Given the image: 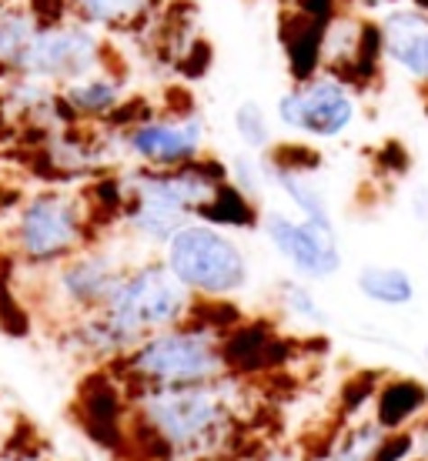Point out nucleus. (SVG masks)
<instances>
[{
	"label": "nucleus",
	"mask_w": 428,
	"mask_h": 461,
	"mask_svg": "<svg viewBox=\"0 0 428 461\" xmlns=\"http://www.w3.org/2000/svg\"><path fill=\"white\" fill-rule=\"evenodd\" d=\"M232 371L205 384L171 388H128L131 418L128 445L148 461H195L211 455L234 425V402L228 392Z\"/></svg>",
	"instance_id": "nucleus-1"
},
{
	"label": "nucleus",
	"mask_w": 428,
	"mask_h": 461,
	"mask_svg": "<svg viewBox=\"0 0 428 461\" xmlns=\"http://www.w3.org/2000/svg\"><path fill=\"white\" fill-rule=\"evenodd\" d=\"M97 211L91 197L64 187L31 191L4 218L0 244L23 271H44L94 241Z\"/></svg>",
	"instance_id": "nucleus-2"
},
{
	"label": "nucleus",
	"mask_w": 428,
	"mask_h": 461,
	"mask_svg": "<svg viewBox=\"0 0 428 461\" xmlns=\"http://www.w3.org/2000/svg\"><path fill=\"white\" fill-rule=\"evenodd\" d=\"M117 378L128 388H171L205 384L228 375L221 355V335L208 324L187 321L141 338L138 345L114 361Z\"/></svg>",
	"instance_id": "nucleus-3"
},
{
	"label": "nucleus",
	"mask_w": 428,
	"mask_h": 461,
	"mask_svg": "<svg viewBox=\"0 0 428 461\" xmlns=\"http://www.w3.org/2000/svg\"><path fill=\"white\" fill-rule=\"evenodd\" d=\"M195 294L171 275V267L161 258H148L121 275L117 288L111 291L97 318L107 324V331L114 335L124 355L141 338L187 321L195 312Z\"/></svg>",
	"instance_id": "nucleus-4"
},
{
	"label": "nucleus",
	"mask_w": 428,
	"mask_h": 461,
	"mask_svg": "<svg viewBox=\"0 0 428 461\" xmlns=\"http://www.w3.org/2000/svg\"><path fill=\"white\" fill-rule=\"evenodd\" d=\"M161 261L195 298H234L251 281L248 251L218 224L191 218L161 248Z\"/></svg>",
	"instance_id": "nucleus-5"
},
{
	"label": "nucleus",
	"mask_w": 428,
	"mask_h": 461,
	"mask_svg": "<svg viewBox=\"0 0 428 461\" xmlns=\"http://www.w3.org/2000/svg\"><path fill=\"white\" fill-rule=\"evenodd\" d=\"M128 267L131 265L117 248L91 241L77 254H70L68 261L37 271L41 275L37 304L58 324L77 321L84 314L105 308V301L111 298V291L117 288V281Z\"/></svg>",
	"instance_id": "nucleus-6"
},
{
	"label": "nucleus",
	"mask_w": 428,
	"mask_h": 461,
	"mask_svg": "<svg viewBox=\"0 0 428 461\" xmlns=\"http://www.w3.org/2000/svg\"><path fill=\"white\" fill-rule=\"evenodd\" d=\"M105 58L107 44L101 31H94V27L74 21V17H54V21H44V27H41L31 54L23 60L21 77H34V81L64 87V84L77 81L91 70L107 68Z\"/></svg>",
	"instance_id": "nucleus-7"
},
{
	"label": "nucleus",
	"mask_w": 428,
	"mask_h": 461,
	"mask_svg": "<svg viewBox=\"0 0 428 461\" xmlns=\"http://www.w3.org/2000/svg\"><path fill=\"white\" fill-rule=\"evenodd\" d=\"M359 117V101L338 74H314L278 97V121L295 134L335 140Z\"/></svg>",
	"instance_id": "nucleus-8"
},
{
	"label": "nucleus",
	"mask_w": 428,
	"mask_h": 461,
	"mask_svg": "<svg viewBox=\"0 0 428 461\" xmlns=\"http://www.w3.org/2000/svg\"><path fill=\"white\" fill-rule=\"evenodd\" d=\"M258 228L268 238V244L281 254V261L305 281H328L341 271L335 221H295L285 211H265Z\"/></svg>",
	"instance_id": "nucleus-9"
},
{
	"label": "nucleus",
	"mask_w": 428,
	"mask_h": 461,
	"mask_svg": "<svg viewBox=\"0 0 428 461\" xmlns=\"http://www.w3.org/2000/svg\"><path fill=\"white\" fill-rule=\"evenodd\" d=\"M114 144L138 167H185L205 150V121L191 111L178 117H138L128 127H117Z\"/></svg>",
	"instance_id": "nucleus-10"
},
{
	"label": "nucleus",
	"mask_w": 428,
	"mask_h": 461,
	"mask_svg": "<svg viewBox=\"0 0 428 461\" xmlns=\"http://www.w3.org/2000/svg\"><path fill=\"white\" fill-rule=\"evenodd\" d=\"M81 421L101 448H124L128 445V418L131 398L124 392V381L114 375H94L81 388L77 402Z\"/></svg>",
	"instance_id": "nucleus-11"
},
{
	"label": "nucleus",
	"mask_w": 428,
	"mask_h": 461,
	"mask_svg": "<svg viewBox=\"0 0 428 461\" xmlns=\"http://www.w3.org/2000/svg\"><path fill=\"white\" fill-rule=\"evenodd\" d=\"M385 58L418 84H428V14L418 7H395L382 17Z\"/></svg>",
	"instance_id": "nucleus-12"
},
{
	"label": "nucleus",
	"mask_w": 428,
	"mask_h": 461,
	"mask_svg": "<svg viewBox=\"0 0 428 461\" xmlns=\"http://www.w3.org/2000/svg\"><path fill=\"white\" fill-rule=\"evenodd\" d=\"M221 355L232 375H255L285 361V341L271 331L268 321H238L232 331L221 335Z\"/></svg>",
	"instance_id": "nucleus-13"
},
{
	"label": "nucleus",
	"mask_w": 428,
	"mask_h": 461,
	"mask_svg": "<svg viewBox=\"0 0 428 461\" xmlns=\"http://www.w3.org/2000/svg\"><path fill=\"white\" fill-rule=\"evenodd\" d=\"M64 107H68L70 121L87 124V121H111L124 104V81L114 70H91L77 81H70L60 87Z\"/></svg>",
	"instance_id": "nucleus-14"
},
{
	"label": "nucleus",
	"mask_w": 428,
	"mask_h": 461,
	"mask_svg": "<svg viewBox=\"0 0 428 461\" xmlns=\"http://www.w3.org/2000/svg\"><path fill=\"white\" fill-rule=\"evenodd\" d=\"M44 21V14L31 4H0V81L23 74V60Z\"/></svg>",
	"instance_id": "nucleus-15"
},
{
	"label": "nucleus",
	"mask_w": 428,
	"mask_h": 461,
	"mask_svg": "<svg viewBox=\"0 0 428 461\" xmlns=\"http://www.w3.org/2000/svg\"><path fill=\"white\" fill-rule=\"evenodd\" d=\"M428 411V388L418 378H385L371 398V418L382 431L412 428Z\"/></svg>",
	"instance_id": "nucleus-16"
},
{
	"label": "nucleus",
	"mask_w": 428,
	"mask_h": 461,
	"mask_svg": "<svg viewBox=\"0 0 428 461\" xmlns=\"http://www.w3.org/2000/svg\"><path fill=\"white\" fill-rule=\"evenodd\" d=\"M161 0H60V14L101 34H124L148 21Z\"/></svg>",
	"instance_id": "nucleus-17"
},
{
	"label": "nucleus",
	"mask_w": 428,
	"mask_h": 461,
	"mask_svg": "<svg viewBox=\"0 0 428 461\" xmlns=\"http://www.w3.org/2000/svg\"><path fill=\"white\" fill-rule=\"evenodd\" d=\"M281 44H285V58H288L291 77L298 84L312 81L324 60V23H314L291 11L281 17Z\"/></svg>",
	"instance_id": "nucleus-18"
},
{
	"label": "nucleus",
	"mask_w": 428,
	"mask_h": 461,
	"mask_svg": "<svg viewBox=\"0 0 428 461\" xmlns=\"http://www.w3.org/2000/svg\"><path fill=\"white\" fill-rule=\"evenodd\" d=\"M355 288L365 301L378 308H408L415 301V281L405 267L395 265H365L355 275Z\"/></svg>",
	"instance_id": "nucleus-19"
},
{
	"label": "nucleus",
	"mask_w": 428,
	"mask_h": 461,
	"mask_svg": "<svg viewBox=\"0 0 428 461\" xmlns=\"http://www.w3.org/2000/svg\"><path fill=\"white\" fill-rule=\"evenodd\" d=\"M268 185H275L281 194L288 197L291 204L301 211V218L312 221H332V211H328V201H324V191L318 187L312 174L305 171H291V167H278V164L265 161Z\"/></svg>",
	"instance_id": "nucleus-20"
},
{
	"label": "nucleus",
	"mask_w": 428,
	"mask_h": 461,
	"mask_svg": "<svg viewBox=\"0 0 428 461\" xmlns=\"http://www.w3.org/2000/svg\"><path fill=\"white\" fill-rule=\"evenodd\" d=\"M197 218L208 221V224H218V228H258L261 224V214H258V204L248 194H241L232 181L214 187L208 204H201Z\"/></svg>",
	"instance_id": "nucleus-21"
},
{
	"label": "nucleus",
	"mask_w": 428,
	"mask_h": 461,
	"mask_svg": "<svg viewBox=\"0 0 428 461\" xmlns=\"http://www.w3.org/2000/svg\"><path fill=\"white\" fill-rule=\"evenodd\" d=\"M382 428L375 418H365V421H355V425H348L335 441H332V448L324 455V461H371L375 448H378V441H382Z\"/></svg>",
	"instance_id": "nucleus-22"
},
{
	"label": "nucleus",
	"mask_w": 428,
	"mask_h": 461,
	"mask_svg": "<svg viewBox=\"0 0 428 461\" xmlns=\"http://www.w3.org/2000/svg\"><path fill=\"white\" fill-rule=\"evenodd\" d=\"M278 304L295 321H305L312 324V328H324L328 324V312H324L322 301L314 298V291L305 281H295V277L278 281Z\"/></svg>",
	"instance_id": "nucleus-23"
},
{
	"label": "nucleus",
	"mask_w": 428,
	"mask_h": 461,
	"mask_svg": "<svg viewBox=\"0 0 428 461\" xmlns=\"http://www.w3.org/2000/svg\"><path fill=\"white\" fill-rule=\"evenodd\" d=\"M232 124H234V134L241 138V144L248 150L271 148V124H268L265 107L258 104V101H241V104L234 107Z\"/></svg>",
	"instance_id": "nucleus-24"
},
{
	"label": "nucleus",
	"mask_w": 428,
	"mask_h": 461,
	"mask_svg": "<svg viewBox=\"0 0 428 461\" xmlns=\"http://www.w3.org/2000/svg\"><path fill=\"white\" fill-rule=\"evenodd\" d=\"M228 181H232L241 194H248L251 201L265 194L268 174H265V161H255L251 154H238L228 161Z\"/></svg>",
	"instance_id": "nucleus-25"
},
{
	"label": "nucleus",
	"mask_w": 428,
	"mask_h": 461,
	"mask_svg": "<svg viewBox=\"0 0 428 461\" xmlns=\"http://www.w3.org/2000/svg\"><path fill=\"white\" fill-rule=\"evenodd\" d=\"M418 451V435L412 428H402V431H385L378 448L371 455V461H412Z\"/></svg>",
	"instance_id": "nucleus-26"
},
{
	"label": "nucleus",
	"mask_w": 428,
	"mask_h": 461,
	"mask_svg": "<svg viewBox=\"0 0 428 461\" xmlns=\"http://www.w3.org/2000/svg\"><path fill=\"white\" fill-rule=\"evenodd\" d=\"M375 392H378V378L375 375H361V378L348 381L345 384V411H359V408H365V404L375 398Z\"/></svg>",
	"instance_id": "nucleus-27"
},
{
	"label": "nucleus",
	"mask_w": 428,
	"mask_h": 461,
	"mask_svg": "<svg viewBox=\"0 0 428 461\" xmlns=\"http://www.w3.org/2000/svg\"><path fill=\"white\" fill-rule=\"evenodd\" d=\"M291 11H298L301 17H308V21L328 27L338 14V0H291Z\"/></svg>",
	"instance_id": "nucleus-28"
},
{
	"label": "nucleus",
	"mask_w": 428,
	"mask_h": 461,
	"mask_svg": "<svg viewBox=\"0 0 428 461\" xmlns=\"http://www.w3.org/2000/svg\"><path fill=\"white\" fill-rule=\"evenodd\" d=\"M408 208H412V218L418 224H428V185H418L408 197Z\"/></svg>",
	"instance_id": "nucleus-29"
},
{
	"label": "nucleus",
	"mask_w": 428,
	"mask_h": 461,
	"mask_svg": "<svg viewBox=\"0 0 428 461\" xmlns=\"http://www.w3.org/2000/svg\"><path fill=\"white\" fill-rule=\"evenodd\" d=\"M361 11H385V7H392L398 0H355Z\"/></svg>",
	"instance_id": "nucleus-30"
},
{
	"label": "nucleus",
	"mask_w": 428,
	"mask_h": 461,
	"mask_svg": "<svg viewBox=\"0 0 428 461\" xmlns=\"http://www.w3.org/2000/svg\"><path fill=\"white\" fill-rule=\"evenodd\" d=\"M425 357H428V345H425Z\"/></svg>",
	"instance_id": "nucleus-31"
},
{
	"label": "nucleus",
	"mask_w": 428,
	"mask_h": 461,
	"mask_svg": "<svg viewBox=\"0 0 428 461\" xmlns=\"http://www.w3.org/2000/svg\"><path fill=\"white\" fill-rule=\"evenodd\" d=\"M425 461H428V458H425Z\"/></svg>",
	"instance_id": "nucleus-32"
}]
</instances>
